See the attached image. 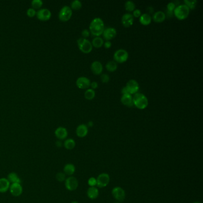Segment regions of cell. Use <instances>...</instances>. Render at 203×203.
I'll return each instance as SVG.
<instances>
[{
    "label": "cell",
    "mask_w": 203,
    "mask_h": 203,
    "mask_svg": "<svg viewBox=\"0 0 203 203\" xmlns=\"http://www.w3.org/2000/svg\"><path fill=\"white\" fill-rule=\"evenodd\" d=\"M90 30L91 33L94 36L102 35L104 30V23L102 18H94L90 23Z\"/></svg>",
    "instance_id": "obj_1"
},
{
    "label": "cell",
    "mask_w": 203,
    "mask_h": 203,
    "mask_svg": "<svg viewBox=\"0 0 203 203\" xmlns=\"http://www.w3.org/2000/svg\"><path fill=\"white\" fill-rule=\"evenodd\" d=\"M133 104L138 108L143 110L148 105V100L146 96L141 93H136L132 97Z\"/></svg>",
    "instance_id": "obj_2"
},
{
    "label": "cell",
    "mask_w": 203,
    "mask_h": 203,
    "mask_svg": "<svg viewBox=\"0 0 203 203\" xmlns=\"http://www.w3.org/2000/svg\"><path fill=\"white\" fill-rule=\"evenodd\" d=\"M190 11V8L186 5L183 4L176 7L173 11V13L179 20H184L188 17Z\"/></svg>",
    "instance_id": "obj_3"
},
{
    "label": "cell",
    "mask_w": 203,
    "mask_h": 203,
    "mask_svg": "<svg viewBox=\"0 0 203 203\" xmlns=\"http://www.w3.org/2000/svg\"><path fill=\"white\" fill-rule=\"evenodd\" d=\"M78 47L79 49L85 54H88L92 50V45L91 42L84 38H80L77 41Z\"/></svg>",
    "instance_id": "obj_4"
},
{
    "label": "cell",
    "mask_w": 203,
    "mask_h": 203,
    "mask_svg": "<svg viewBox=\"0 0 203 203\" xmlns=\"http://www.w3.org/2000/svg\"><path fill=\"white\" fill-rule=\"evenodd\" d=\"M129 54L127 51L123 49L117 50L114 54V60L119 63H123L128 59Z\"/></svg>",
    "instance_id": "obj_5"
},
{
    "label": "cell",
    "mask_w": 203,
    "mask_h": 203,
    "mask_svg": "<svg viewBox=\"0 0 203 203\" xmlns=\"http://www.w3.org/2000/svg\"><path fill=\"white\" fill-rule=\"evenodd\" d=\"M72 10L70 7L64 6L59 14V18L62 22H67L72 18Z\"/></svg>",
    "instance_id": "obj_6"
},
{
    "label": "cell",
    "mask_w": 203,
    "mask_h": 203,
    "mask_svg": "<svg viewBox=\"0 0 203 203\" xmlns=\"http://www.w3.org/2000/svg\"><path fill=\"white\" fill-rule=\"evenodd\" d=\"M112 195L114 198L117 200L118 202H122L125 200L126 197L125 191L124 190L120 187V186H116L114 187L112 190Z\"/></svg>",
    "instance_id": "obj_7"
},
{
    "label": "cell",
    "mask_w": 203,
    "mask_h": 203,
    "mask_svg": "<svg viewBox=\"0 0 203 203\" xmlns=\"http://www.w3.org/2000/svg\"><path fill=\"white\" fill-rule=\"evenodd\" d=\"M66 188L70 191H73L78 188L79 182L78 179L74 176H69L65 180Z\"/></svg>",
    "instance_id": "obj_8"
},
{
    "label": "cell",
    "mask_w": 203,
    "mask_h": 203,
    "mask_svg": "<svg viewBox=\"0 0 203 203\" xmlns=\"http://www.w3.org/2000/svg\"><path fill=\"white\" fill-rule=\"evenodd\" d=\"M36 17L39 20L45 22L49 20L51 17V12L48 8H41L36 12Z\"/></svg>",
    "instance_id": "obj_9"
},
{
    "label": "cell",
    "mask_w": 203,
    "mask_h": 203,
    "mask_svg": "<svg viewBox=\"0 0 203 203\" xmlns=\"http://www.w3.org/2000/svg\"><path fill=\"white\" fill-rule=\"evenodd\" d=\"M110 182V176L107 173H103L100 174L96 179V185L98 188L106 187Z\"/></svg>",
    "instance_id": "obj_10"
},
{
    "label": "cell",
    "mask_w": 203,
    "mask_h": 203,
    "mask_svg": "<svg viewBox=\"0 0 203 203\" xmlns=\"http://www.w3.org/2000/svg\"><path fill=\"white\" fill-rule=\"evenodd\" d=\"M126 88H127L129 94L131 95L137 93L139 89V86L137 81L134 79H131L127 82Z\"/></svg>",
    "instance_id": "obj_11"
},
{
    "label": "cell",
    "mask_w": 203,
    "mask_h": 203,
    "mask_svg": "<svg viewBox=\"0 0 203 203\" xmlns=\"http://www.w3.org/2000/svg\"><path fill=\"white\" fill-rule=\"evenodd\" d=\"M9 190L14 197H18L23 193V187L19 183H13L10 184Z\"/></svg>",
    "instance_id": "obj_12"
},
{
    "label": "cell",
    "mask_w": 203,
    "mask_h": 203,
    "mask_svg": "<svg viewBox=\"0 0 203 203\" xmlns=\"http://www.w3.org/2000/svg\"><path fill=\"white\" fill-rule=\"evenodd\" d=\"M54 134L55 136L59 140L62 141L66 139L67 137L68 132L65 128L60 126L55 129V131L54 132Z\"/></svg>",
    "instance_id": "obj_13"
},
{
    "label": "cell",
    "mask_w": 203,
    "mask_h": 203,
    "mask_svg": "<svg viewBox=\"0 0 203 203\" xmlns=\"http://www.w3.org/2000/svg\"><path fill=\"white\" fill-rule=\"evenodd\" d=\"M76 86L80 89H86L89 88L91 85V81L88 78L82 76L78 78L76 82Z\"/></svg>",
    "instance_id": "obj_14"
},
{
    "label": "cell",
    "mask_w": 203,
    "mask_h": 203,
    "mask_svg": "<svg viewBox=\"0 0 203 203\" xmlns=\"http://www.w3.org/2000/svg\"><path fill=\"white\" fill-rule=\"evenodd\" d=\"M102 34L105 39H106L107 41H110L116 36L117 31L114 28H107L106 29H104Z\"/></svg>",
    "instance_id": "obj_15"
},
{
    "label": "cell",
    "mask_w": 203,
    "mask_h": 203,
    "mask_svg": "<svg viewBox=\"0 0 203 203\" xmlns=\"http://www.w3.org/2000/svg\"><path fill=\"white\" fill-rule=\"evenodd\" d=\"M134 18L133 15L130 13H126L122 18V23L126 28H129L133 23Z\"/></svg>",
    "instance_id": "obj_16"
},
{
    "label": "cell",
    "mask_w": 203,
    "mask_h": 203,
    "mask_svg": "<svg viewBox=\"0 0 203 203\" xmlns=\"http://www.w3.org/2000/svg\"><path fill=\"white\" fill-rule=\"evenodd\" d=\"M91 69L94 74L98 75H100L102 72L103 67L101 62L98 61H95L91 64Z\"/></svg>",
    "instance_id": "obj_17"
},
{
    "label": "cell",
    "mask_w": 203,
    "mask_h": 203,
    "mask_svg": "<svg viewBox=\"0 0 203 203\" xmlns=\"http://www.w3.org/2000/svg\"><path fill=\"white\" fill-rule=\"evenodd\" d=\"M88 133V126L84 124L78 126L76 130V133L78 137H85Z\"/></svg>",
    "instance_id": "obj_18"
},
{
    "label": "cell",
    "mask_w": 203,
    "mask_h": 203,
    "mask_svg": "<svg viewBox=\"0 0 203 203\" xmlns=\"http://www.w3.org/2000/svg\"><path fill=\"white\" fill-rule=\"evenodd\" d=\"M10 182L6 178H0V193H5L9 190Z\"/></svg>",
    "instance_id": "obj_19"
},
{
    "label": "cell",
    "mask_w": 203,
    "mask_h": 203,
    "mask_svg": "<svg viewBox=\"0 0 203 203\" xmlns=\"http://www.w3.org/2000/svg\"><path fill=\"white\" fill-rule=\"evenodd\" d=\"M121 102L127 107H132L133 106V100L132 96L131 94H126V95H123L121 97L120 99Z\"/></svg>",
    "instance_id": "obj_20"
},
{
    "label": "cell",
    "mask_w": 203,
    "mask_h": 203,
    "mask_svg": "<svg viewBox=\"0 0 203 203\" xmlns=\"http://www.w3.org/2000/svg\"><path fill=\"white\" fill-rule=\"evenodd\" d=\"M76 171V167L72 163L66 164L63 168V172L66 175L71 176Z\"/></svg>",
    "instance_id": "obj_21"
},
{
    "label": "cell",
    "mask_w": 203,
    "mask_h": 203,
    "mask_svg": "<svg viewBox=\"0 0 203 203\" xmlns=\"http://www.w3.org/2000/svg\"><path fill=\"white\" fill-rule=\"evenodd\" d=\"M166 18V14L163 12L159 11L155 12L153 16V20L157 23H160L163 22Z\"/></svg>",
    "instance_id": "obj_22"
},
{
    "label": "cell",
    "mask_w": 203,
    "mask_h": 203,
    "mask_svg": "<svg viewBox=\"0 0 203 203\" xmlns=\"http://www.w3.org/2000/svg\"><path fill=\"white\" fill-rule=\"evenodd\" d=\"M99 195V191L96 187H90L87 191V195L91 200H95Z\"/></svg>",
    "instance_id": "obj_23"
},
{
    "label": "cell",
    "mask_w": 203,
    "mask_h": 203,
    "mask_svg": "<svg viewBox=\"0 0 203 203\" xmlns=\"http://www.w3.org/2000/svg\"><path fill=\"white\" fill-rule=\"evenodd\" d=\"M8 180L10 182V184L13 183H21V180L18 177V174L15 172H11L9 173L7 176Z\"/></svg>",
    "instance_id": "obj_24"
},
{
    "label": "cell",
    "mask_w": 203,
    "mask_h": 203,
    "mask_svg": "<svg viewBox=\"0 0 203 203\" xmlns=\"http://www.w3.org/2000/svg\"><path fill=\"white\" fill-rule=\"evenodd\" d=\"M139 22L144 26L149 25L151 22V18L148 14L144 13L139 17Z\"/></svg>",
    "instance_id": "obj_25"
},
{
    "label": "cell",
    "mask_w": 203,
    "mask_h": 203,
    "mask_svg": "<svg viewBox=\"0 0 203 203\" xmlns=\"http://www.w3.org/2000/svg\"><path fill=\"white\" fill-rule=\"evenodd\" d=\"M63 145L66 149L71 150L75 147L76 143L73 139L69 138V139H66V140L65 141V142L63 143Z\"/></svg>",
    "instance_id": "obj_26"
},
{
    "label": "cell",
    "mask_w": 203,
    "mask_h": 203,
    "mask_svg": "<svg viewBox=\"0 0 203 203\" xmlns=\"http://www.w3.org/2000/svg\"><path fill=\"white\" fill-rule=\"evenodd\" d=\"M91 44H92V47L94 46L95 48H99L102 47V46L103 45L104 41L102 38H100L99 36H96L95 38L93 39Z\"/></svg>",
    "instance_id": "obj_27"
},
{
    "label": "cell",
    "mask_w": 203,
    "mask_h": 203,
    "mask_svg": "<svg viewBox=\"0 0 203 203\" xmlns=\"http://www.w3.org/2000/svg\"><path fill=\"white\" fill-rule=\"evenodd\" d=\"M106 67L108 72H115L117 69V65L114 61H110L106 64Z\"/></svg>",
    "instance_id": "obj_28"
},
{
    "label": "cell",
    "mask_w": 203,
    "mask_h": 203,
    "mask_svg": "<svg viewBox=\"0 0 203 203\" xmlns=\"http://www.w3.org/2000/svg\"><path fill=\"white\" fill-rule=\"evenodd\" d=\"M85 98L88 100H91L94 98L96 96V92L92 89H88L84 94Z\"/></svg>",
    "instance_id": "obj_29"
},
{
    "label": "cell",
    "mask_w": 203,
    "mask_h": 203,
    "mask_svg": "<svg viewBox=\"0 0 203 203\" xmlns=\"http://www.w3.org/2000/svg\"><path fill=\"white\" fill-rule=\"evenodd\" d=\"M125 7L126 11L131 12L135 10V4L132 1H128L125 4Z\"/></svg>",
    "instance_id": "obj_30"
},
{
    "label": "cell",
    "mask_w": 203,
    "mask_h": 203,
    "mask_svg": "<svg viewBox=\"0 0 203 203\" xmlns=\"http://www.w3.org/2000/svg\"><path fill=\"white\" fill-rule=\"evenodd\" d=\"M43 5V2L41 0H33L31 2V6L32 8L36 10H39Z\"/></svg>",
    "instance_id": "obj_31"
},
{
    "label": "cell",
    "mask_w": 203,
    "mask_h": 203,
    "mask_svg": "<svg viewBox=\"0 0 203 203\" xmlns=\"http://www.w3.org/2000/svg\"><path fill=\"white\" fill-rule=\"evenodd\" d=\"M184 3L185 5L188 7L190 10H194L196 7L197 1L196 0H184Z\"/></svg>",
    "instance_id": "obj_32"
},
{
    "label": "cell",
    "mask_w": 203,
    "mask_h": 203,
    "mask_svg": "<svg viewBox=\"0 0 203 203\" xmlns=\"http://www.w3.org/2000/svg\"><path fill=\"white\" fill-rule=\"evenodd\" d=\"M82 3L79 0H75L73 1L71 3V9L75 10H79L82 7Z\"/></svg>",
    "instance_id": "obj_33"
},
{
    "label": "cell",
    "mask_w": 203,
    "mask_h": 203,
    "mask_svg": "<svg viewBox=\"0 0 203 203\" xmlns=\"http://www.w3.org/2000/svg\"><path fill=\"white\" fill-rule=\"evenodd\" d=\"M55 178L59 182H63L65 181V180H66V175L64 172H59V173H57Z\"/></svg>",
    "instance_id": "obj_34"
},
{
    "label": "cell",
    "mask_w": 203,
    "mask_h": 203,
    "mask_svg": "<svg viewBox=\"0 0 203 203\" xmlns=\"http://www.w3.org/2000/svg\"><path fill=\"white\" fill-rule=\"evenodd\" d=\"M26 14H27V16L28 17H29V18H34V16H36V10L35 9L32 8H28V10H27Z\"/></svg>",
    "instance_id": "obj_35"
},
{
    "label": "cell",
    "mask_w": 203,
    "mask_h": 203,
    "mask_svg": "<svg viewBox=\"0 0 203 203\" xmlns=\"http://www.w3.org/2000/svg\"><path fill=\"white\" fill-rule=\"evenodd\" d=\"M175 8H176V4L173 2L168 3L167 6V12L173 13Z\"/></svg>",
    "instance_id": "obj_36"
},
{
    "label": "cell",
    "mask_w": 203,
    "mask_h": 203,
    "mask_svg": "<svg viewBox=\"0 0 203 203\" xmlns=\"http://www.w3.org/2000/svg\"><path fill=\"white\" fill-rule=\"evenodd\" d=\"M101 81L102 83H108L110 81V77L107 74H102L101 76Z\"/></svg>",
    "instance_id": "obj_37"
},
{
    "label": "cell",
    "mask_w": 203,
    "mask_h": 203,
    "mask_svg": "<svg viewBox=\"0 0 203 203\" xmlns=\"http://www.w3.org/2000/svg\"><path fill=\"white\" fill-rule=\"evenodd\" d=\"M88 183L91 187H94L96 185V179L94 177H91L88 180Z\"/></svg>",
    "instance_id": "obj_38"
},
{
    "label": "cell",
    "mask_w": 203,
    "mask_h": 203,
    "mask_svg": "<svg viewBox=\"0 0 203 203\" xmlns=\"http://www.w3.org/2000/svg\"><path fill=\"white\" fill-rule=\"evenodd\" d=\"M141 16V12L140 10L139 9H135L133 12V16L135 17V18H139Z\"/></svg>",
    "instance_id": "obj_39"
},
{
    "label": "cell",
    "mask_w": 203,
    "mask_h": 203,
    "mask_svg": "<svg viewBox=\"0 0 203 203\" xmlns=\"http://www.w3.org/2000/svg\"><path fill=\"white\" fill-rule=\"evenodd\" d=\"M90 34V32L88 29H84L82 32V36H83V38H85V39H86V38L89 37Z\"/></svg>",
    "instance_id": "obj_40"
},
{
    "label": "cell",
    "mask_w": 203,
    "mask_h": 203,
    "mask_svg": "<svg viewBox=\"0 0 203 203\" xmlns=\"http://www.w3.org/2000/svg\"><path fill=\"white\" fill-rule=\"evenodd\" d=\"M104 45L105 48L108 49L112 47V42L110 41H107L105 43H104Z\"/></svg>",
    "instance_id": "obj_41"
},
{
    "label": "cell",
    "mask_w": 203,
    "mask_h": 203,
    "mask_svg": "<svg viewBox=\"0 0 203 203\" xmlns=\"http://www.w3.org/2000/svg\"><path fill=\"white\" fill-rule=\"evenodd\" d=\"M92 88V90H94V89H96L98 86V84L96 82H92V83H91V85H90Z\"/></svg>",
    "instance_id": "obj_42"
},
{
    "label": "cell",
    "mask_w": 203,
    "mask_h": 203,
    "mask_svg": "<svg viewBox=\"0 0 203 203\" xmlns=\"http://www.w3.org/2000/svg\"><path fill=\"white\" fill-rule=\"evenodd\" d=\"M121 92H122V94H123V95H126V94H129V92H128V90H127V88H126V86H125V87H123L122 89V91H121Z\"/></svg>",
    "instance_id": "obj_43"
},
{
    "label": "cell",
    "mask_w": 203,
    "mask_h": 203,
    "mask_svg": "<svg viewBox=\"0 0 203 203\" xmlns=\"http://www.w3.org/2000/svg\"><path fill=\"white\" fill-rule=\"evenodd\" d=\"M55 145H56V147H58V148L61 147L63 146V143H62L61 141H60V140H57V141L55 142Z\"/></svg>",
    "instance_id": "obj_44"
},
{
    "label": "cell",
    "mask_w": 203,
    "mask_h": 203,
    "mask_svg": "<svg viewBox=\"0 0 203 203\" xmlns=\"http://www.w3.org/2000/svg\"><path fill=\"white\" fill-rule=\"evenodd\" d=\"M94 126V123L92 122V121H90L88 123V127H92Z\"/></svg>",
    "instance_id": "obj_45"
},
{
    "label": "cell",
    "mask_w": 203,
    "mask_h": 203,
    "mask_svg": "<svg viewBox=\"0 0 203 203\" xmlns=\"http://www.w3.org/2000/svg\"><path fill=\"white\" fill-rule=\"evenodd\" d=\"M71 203H78V201H73Z\"/></svg>",
    "instance_id": "obj_46"
},
{
    "label": "cell",
    "mask_w": 203,
    "mask_h": 203,
    "mask_svg": "<svg viewBox=\"0 0 203 203\" xmlns=\"http://www.w3.org/2000/svg\"><path fill=\"white\" fill-rule=\"evenodd\" d=\"M201 203L200 202H198V201H196V202H194V203Z\"/></svg>",
    "instance_id": "obj_47"
},
{
    "label": "cell",
    "mask_w": 203,
    "mask_h": 203,
    "mask_svg": "<svg viewBox=\"0 0 203 203\" xmlns=\"http://www.w3.org/2000/svg\"><path fill=\"white\" fill-rule=\"evenodd\" d=\"M120 203V202H118V201H116V202H115V203Z\"/></svg>",
    "instance_id": "obj_48"
}]
</instances>
